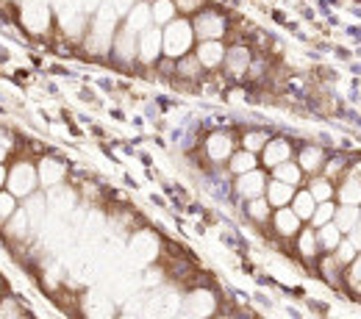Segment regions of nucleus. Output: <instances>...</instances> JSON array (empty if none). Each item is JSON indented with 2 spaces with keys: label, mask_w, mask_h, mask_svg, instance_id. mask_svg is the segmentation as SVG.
<instances>
[{
  "label": "nucleus",
  "mask_w": 361,
  "mask_h": 319,
  "mask_svg": "<svg viewBox=\"0 0 361 319\" xmlns=\"http://www.w3.org/2000/svg\"><path fill=\"white\" fill-rule=\"evenodd\" d=\"M120 28V20H117V11L111 3H103L94 14V20L90 23V37H87V45L92 53H106L111 42H114V34Z\"/></svg>",
  "instance_id": "f257e3e1"
},
{
  "label": "nucleus",
  "mask_w": 361,
  "mask_h": 319,
  "mask_svg": "<svg viewBox=\"0 0 361 319\" xmlns=\"http://www.w3.org/2000/svg\"><path fill=\"white\" fill-rule=\"evenodd\" d=\"M195 28H192V20H173L161 28V47H164V56L167 58H180L186 53H192L195 47Z\"/></svg>",
  "instance_id": "f03ea898"
},
{
  "label": "nucleus",
  "mask_w": 361,
  "mask_h": 319,
  "mask_svg": "<svg viewBox=\"0 0 361 319\" xmlns=\"http://www.w3.org/2000/svg\"><path fill=\"white\" fill-rule=\"evenodd\" d=\"M39 186V173L31 161H14L8 167V175H6V189L14 194V197H31Z\"/></svg>",
  "instance_id": "7ed1b4c3"
},
{
  "label": "nucleus",
  "mask_w": 361,
  "mask_h": 319,
  "mask_svg": "<svg viewBox=\"0 0 361 319\" xmlns=\"http://www.w3.org/2000/svg\"><path fill=\"white\" fill-rule=\"evenodd\" d=\"M192 28L197 39H223V34L228 31V20L214 8H200L192 20Z\"/></svg>",
  "instance_id": "20e7f679"
},
{
  "label": "nucleus",
  "mask_w": 361,
  "mask_h": 319,
  "mask_svg": "<svg viewBox=\"0 0 361 319\" xmlns=\"http://www.w3.org/2000/svg\"><path fill=\"white\" fill-rule=\"evenodd\" d=\"M20 20H23L28 34H47L50 25H53V14L42 0H25L23 11H20Z\"/></svg>",
  "instance_id": "39448f33"
},
{
  "label": "nucleus",
  "mask_w": 361,
  "mask_h": 319,
  "mask_svg": "<svg viewBox=\"0 0 361 319\" xmlns=\"http://www.w3.org/2000/svg\"><path fill=\"white\" fill-rule=\"evenodd\" d=\"M161 53H164V47H161V28H159V25H147V28L139 34L136 58H139L142 64H153V61H159Z\"/></svg>",
  "instance_id": "423d86ee"
},
{
  "label": "nucleus",
  "mask_w": 361,
  "mask_h": 319,
  "mask_svg": "<svg viewBox=\"0 0 361 319\" xmlns=\"http://www.w3.org/2000/svg\"><path fill=\"white\" fill-rule=\"evenodd\" d=\"M233 150H236V139H233V134H228V131H214V134H209V137H206V144H203V153H206L209 161H214V164L228 161V158L233 156Z\"/></svg>",
  "instance_id": "0eeeda50"
},
{
  "label": "nucleus",
  "mask_w": 361,
  "mask_h": 319,
  "mask_svg": "<svg viewBox=\"0 0 361 319\" xmlns=\"http://www.w3.org/2000/svg\"><path fill=\"white\" fill-rule=\"evenodd\" d=\"M223 64H226V73L231 75V78H242V75L250 70V64H253V53H250V47L247 45L226 47V58H223Z\"/></svg>",
  "instance_id": "6e6552de"
},
{
  "label": "nucleus",
  "mask_w": 361,
  "mask_h": 319,
  "mask_svg": "<svg viewBox=\"0 0 361 319\" xmlns=\"http://www.w3.org/2000/svg\"><path fill=\"white\" fill-rule=\"evenodd\" d=\"M233 189H236V194L242 197V200H253V197H262L264 194V189H267V175L262 173V170H250V173H242L236 183H233Z\"/></svg>",
  "instance_id": "1a4fd4ad"
},
{
  "label": "nucleus",
  "mask_w": 361,
  "mask_h": 319,
  "mask_svg": "<svg viewBox=\"0 0 361 319\" xmlns=\"http://www.w3.org/2000/svg\"><path fill=\"white\" fill-rule=\"evenodd\" d=\"M195 56L203 64V70H217L226 58V45L220 39H200L195 45Z\"/></svg>",
  "instance_id": "9d476101"
},
{
  "label": "nucleus",
  "mask_w": 361,
  "mask_h": 319,
  "mask_svg": "<svg viewBox=\"0 0 361 319\" xmlns=\"http://www.w3.org/2000/svg\"><path fill=\"white\" fill-rule=\"evenodd\" d=\"M136 42H139V34H134L131 28L120 25L117 34H114V42H111V50H114V58L128 64L131 58L136 56Z\"/></svg>",
  "instance_id": "9b49d317"
},
{
  "label": "nucleus",
  "mask_w": 361,
  "mask_h": 319,
  "mask_svg": "<svg viewBox=\"0 0 361 319\" xmlns=\"http://www.w3.org/2000/svg\"><path fill=\"white\" fill-rule=\"evenodd\" d=\"M289 158H292V144L286 139H267V144L262 147V164L264 167H278Z\"/></svg>",
  "instance_id": "f8f14e48"
},
{
  "label": "nucleus",
  "mask_w": 361,
  "mask_h": 319,
  "mask_svg": "<svg viewBox=\"0 0 361 319\" xmlns=\"http://www.w3.org/2000/svg\"><path fill=\"white\" fill-rule=\"evenodd\" d=\"M300 225H303V220L289 208V206H283V208H275V217H272V228L278 236H283V239H289V236H298L300 233Z\"/></svg>",
  "instance_id": "ddd939ff"
},
{
  "label": "nucleus",
  "mask_w": 361,
  "mask_h": 319,
  "mask_svg": "<svg viewBox=\"0 0 361 319\" xmlns=\"http://www.w3.org/2000/svg\"><path fill=\"white\" fill-rule=\"evenodd\" d=\"M37 173H39V183L50 189V186H59V183L64 181L67 167H64V161H61V158H56V156H45V158L39 161Z\"/></svg>",
  "instance_id": "4468645a"
},
{
  "label": "nucleus",
  "mask_w": 361,
  "mask_h": 319,
  "mask_svg": "<svg viewBox=\"0 0 361 319\" xmlns=\"http://www.w3.org/2000/svg\"><path fill=\"white\" fill-rule=\"evenodd\" d=\"M183 308H186V314L206 317V314H212V311L217 308V300H214V294H212L209 289H195V292L186 297Z\"/></svg>",
  "instance_id": "2eb2a0df"
},
{
  "label": "nucleus",
  "mask_w": 361,
  "mask_h": 319,
  "mask_svg": "<svg viewBox=\"0 0 361 319\" xmlns=\"http://www.w3.org/2000/svg\"><path fill=\"white\" fill-rule=\"evenodd\" d=\"M264 194H267V203H270L272 208H283V206H289V203H292V197H295V186H292V183L278 181V178H272V181H267Z\"/></svg>",
  "instance_id": "dca6fc26"
},
{
  "label": "nucleus",
  "mask_w": 361,
  "mask_h": 319,
  "mask_svg": "<svg viewBox=\"0 0 361 319\" xmlns=\"http://www.w3.org/2000/svg\"><path fill=\"white\" fill-rule=\"evenodd\" d=\"M126 28H131L134 34H142L147 25H153V17H150V3H134L131 8H128V14H126V23H123Z\"/></svg>",
  "instance_id": "f3484780"
},
{
  "label": "nucleus",
  "mask_w": 361,
  "mask_h": 319,
  "mask_svg": "<svg viewBox=\"0 0 361 319\" xmlns=\"http://www.w3.org/2000/svg\"><path fill=\"white\" fill-rule=\"evenodd\" d=\"M150 17H153V25L164 28L167 23H173L178 17V8L173 0H153L150 3Z\"/></svg>",
  "instance_id": "a211bd4d"
},
{
  "label": "nucleus",
  "mask_w": 361,
  "mask_h": 319,
  "mask_svg": "<svg viewBox=\"0 0 361 319\" xmlns=\"http://www.w3.org/2000/svg\"><path fill=\"white\" fill-rule=\"evenodd\" d=\"M45 200H47V208H53V211H70L75 206V194L70 189H64L61 183L59 186H50V194H47Z\"/></svg>",
  "instance_id": "6ab92c4d"
},
{
  "label": "nucleus",
  "mask_w": 361,
  "mask_h": 319,
  "mask_svg": "<svg viewBox=\"0 0 361 319\" xmlns=\"http://www.w3.org/2000/svg\"><path fill=\"white\" fill-rule=\"evenodd\" d=\"M256 164H259V158H256L253 150H233V156L228 158V170H231L233 175L250 173V170H256Z\"/></svg>",
  "instance_id": "aec40b11"
},
{
  "label": "nucleus",
  "mask_w": 361,
  "mask_h": 319,
  "mask_svg": "<svg viewBox=\"0 0 361 319\" xmlns=\"http://www.w3.org/2000/svg\"><path fill=\"white\" fill-rule=\"evenodd\" d=\"M298 164H300L303 173H317V170L325 167V153L319 147H314V144H309V147H303L298 153Z\"/></svg>",
  "instance_id": "412c9836"
},
{
  "label": "nucleus",
  "mask_w": 361,
  "mask_h": 319,
  "mask_svg": "<svg viewBox=\"0 0 361 319\" xmlns=\"http://www.w3.org/2000/svg\"><path fill=\"white\" fill-rule=\"evenodd\" d=\"M289 206H292V211H295L300 220H312V214H314V208H317V200L309 189H303V192H295V197H292Z\"/></svg>",
  "instance_id": "4be33fe9"
},
{
  "label": "nucleus",
  "mask_w": 361,
  "mask_h": 319,
  "mask_svg": "<svg viewBox=\"0 0 361 319\" xmlns=\"http://www.w3.org/2000/svg\"><path fill=\"white\" fill-rule=\"evenodd\" d=\"M317 242H319V250L325 253H334L342 242V230L336 223H328V225H319V233H317Z\"/></svg>",
  "instance_id": "5701e85b"
},
{
  "label": "nucleus",
  "mask_w": 361,
  "mask_h": 319,
  "mask_svg": "<svg viewBox=\"0 0 361 319\" xmlns=\"http://www.w3.org/2000/svg\"><path fill=\"white\" fill-rule=\"evenodd\" d=\"M334 223L339 225V230H342V233H345V230H350V233H353V230L361 225L359 206H348V203H345V206H342V208L334 214Z\"/></svg>",
  "instance_id": "b1692460"
},
{
  "label": "nucleus",
  "mask_w": 361,
  "mask_h": 319,
  "mask_svg": "<svg viewBox=\"0 0 361 319\" xmlns=\"http://www.w3.org/2000/svg\"><path fill=\"white\" fill-rule=\"evenodd\" d=\"M272 178H278V181L298 186V183L303 181V170H300V164H295V161L289 158V161H283V164L272 167Z\"/></svg>",
  "instance_id": "393cba45"
},
{
  "label": "nucleus",
  "mask_w": 361,
  "mask_h": 319,
  "mask_svg": "<svg viewBox=\"0 0 361 319\" xmlns=\"http://www.w3.org/2000/svg\"><path fill=\"white\" fill-rule=\"evenodd\" d=\"M176 75H178V78H189V81H195V78H200V75H203V64L197 61V56L186 53V56H180L178 64H176Z\"/></svg>",
  "instance_id": "a878e982"
},
{
  "label": "nucleus",
  "mask_w": 361,
  "mask_h": 319,
  "mask_svg": "<svg viewBox=\"0 0 361 319\" xmlns=\"http://www.w3.org/2000/svg\"><path fill=\"white\" fill-rule=\"evenodd\" d=\"M339 200L348 203V206H359L361 203V181L353 178L350 173H348V178H345L342 189H339Z\"/></svg>",
  "instance_id": "bb28decb"
},
{
  "label": "nucleus",
  "mask_w": 361,
  "mask_h": 319,
  "mask_svg": "<svg viewBox=\"0 0 361 319\" xmlns=\"http://www.w3.org/2000/svg\"><path fill=\"white\" fill-rule=\"evenodd\" d=\"M298 253H300L303 258H314L317 253H319V242H317V233L312 228L298 233Z\"/></svg>",
  "instance_id": "cd10ccee"
},
{
  "label": "nucleus",
  "mask_w": 361,
  "mask_h": 319,
  "mask_svg": "<svg viewBox=\"0 0 361 319\" xmlns=\"http://www.w3.org/2000/svg\"><path fill=\"white\" fill-rule=\"evenodd\" d=\"M270 203H267V197H253V200H247V214H250V220L253 223H267L270 220Z\"/></svg>",
  "instance_id": "c85d7f7f"
},
{
  "label": "nucleus",
  "mask_w": 361,
  "mask_h": 319,
  "mask_svg": "<svg viewBox=\"0 0 361 319\" xmlns=\"http://www.w3.org/2000/svg\"><path fill=\"white\" fill-rule=\"evenodd\" d=\"M17 200H20V197H14L8 189H0V225H6V223L14 217V211L20 208Z\"/></svg>",
  "instance_id": "c756f323"
},
{
  "label": "nucleus",
  "mask_w": 361,
  "mask_h": 319,
  "mask_svg": "<svg viewBox=\"0 0 361 319\" xmlns=\"http://www.w3.org/2000/svg\"><path fill=\"white\" fill-rule=\"evenodd\" d=\"M309 192L314 194L317 203H325V200H334V186H331V178H314L309 183Z\"/></svg>",
  "instance_id": "7c9ffc66"
},
{
  "label": "nucleus",
  "mask_w": 361,
  "mask_h": 319,
  "mask_svg": "<svg viewBox=\"0 0 361 319\" xmlns=\"http://www.w3.org/2000/svg\"><path fill=\"white\" fill-rule=\"evenodd\" d=\"M334 214H336V208H334V203L331 200H325V203H317L314 214H312V225L319 228V225H328V223H334Z\"/></svg>",
  "instance_id": "2f4dec72"
},
{
  "label": "nucleus",
  "mask_w": 361,
  "mask_h": 319,
  "mask_svg": "<svg viewBox=\"0 0 361 319\" xmlns=\"http://www.w3.org/2000/svg\"><path fill=\"white\" fill-rule=\"evenodd\" d=\"M242 144H245V150L262 153V147L267 144V134H262V131H247V134L242 137Z\"/></svg>",
  "instance_id": "473e14b6"
},
{
  "label": "nucleus",
  "mask_w": 361,
  "mask_h": 319,
  "mask_svg": "<svg viewBox=\"0 0 361 319\" xmlns=\"http://www.w3.org/2000/svg\"><path fill=\"white\" fill-rule=\"evenodd\" d=\"M173 3H176V8H178L180 14H195L203 6V0H173Z\"/></svg>",
  "instance_id": "72a5a7b5"
},
{
  "label": "nucleus",
  "mask_w": 361,
  "mask_h": 319,
  "mask_svg": "<svg viewBox=\"0 0 361 319\" xmlns=\"http://www.w3.org/2000/svg\"><path fill=\"white\" fill-rule=\"evenodd\" d=\"M8 144H11V137L3 139V134H0V164L8 158Z\"/></svg>",
  "instance_id": "f704fd0d"
},
{
  "label": "nucleus",
  "mask_w": 361,
  "mask_h": 319,
  "mask_svg": "<svg viewBox=\"0 0 361 319\" xmlns=\"http://www.w3.org/2000/svg\"><path fill=\"white\" fill-rule=\"evenodd\" d=\"M6 175H8V167H6V164H0V189L6 186Z\"/></svg>",
  "instance_id": "c9c22d12"
},
{
  "label": "nucleus",
  "mask_w": 361,
  "mask_h": 319,
  "mask_svg": "<svg viewBox=\"0 0 361 319\" xmlns=\"http://www.w3.org/2000/svg\"><path fill=\"white\" fill-rule=\"evenodd\" d=\"M145 3H153V0H145Z\"/></svg>",
  "instance_id": "e433bc0d"
}]
</instances>
